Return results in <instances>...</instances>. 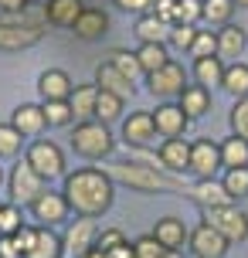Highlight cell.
<instances>
[{
  "label": "cell",
  "instance_id": "cell-1",
  "mask_svg": "<svg viewBox=\"0 0 248 258\" xmlns=\"http://www.w3.org/2000/svg\"><path fill=\"white\" fill-rule=\"evenodd\" d=\"M65 194L68 207L79 214V218H99L112 207V197H116V183L105 173L102 167H82L75 173H65Z\"/></svg>",
  "mask_w": 248,
  "mask_h": 258
},
{
  "label": "cell",
  "instance_id": "cell-2",
  "mask_svg": "<svg viewBox=\"0 0 248 258\" xmlns=\"http://www.w3.org/2000/svg\"><path fill=\"white\" fill-rule=\"evenodd\" d=\"M102 170L112 177V183H126V187L143 190V194H160V190L187 194V187H191V183L177 180L167 170H153V167H143V163H133V160H119V163H109Z\"/></svg>",
  "mask_w": 248,
  "mask_h": 258
},
{
  "label": "cell",
  "instance_id": "cell-3",
  "mask_svg": "<svg viewBox=\"0 0 248 258\" xmlns=\"http://www.w3.org/2000/svg\"><path fill=\"white\" fill-rule=\"evenodd\" d=\"M44 24L48 14L44 7H27L21 14H4L0 17V51H24L31 44H38L44 38Z\"/></svg>",
  "mask_w": 248,
  "mask_h": 258
},
{
  "label": "cell",
  "instance_id": "cell-4",
  "mask_svg": "<svg viewBox=\"0 0 248 258\" xmlns=\"http://www.w3.org/2000/svg\"><path fill=\"white\" fill-rule=\"evenodd\" d=\"M72 150L85 160H105V156L112 153V133L105 122L99 119H89V122H79L75 133H72Z\"/></svg>",
  "mask_w": 248,
  "mask_h": 258
},
{
  "label": "cell",
  "instance_id": "cell-5",
  "mask_svg": "<svg viewBox=\"0 0 248 258\" xmlns=\"http://www.w3.org/2000/svg\"><path fill=\"white\" fill-rule=\"evenodd\" d=\"M7 190H11V204H17V207H31L34 201H38L41 194L48 190V180L41 177L38 170H31V163H17V167L11 170V177H7Z\"/></svg>",
  "mask_w": 248,
  "mask_h": 258
},
{
  "label": "cell",
  "instance_id": "cell-6",
  "mask_svg": "<svg viewBox=\"0 0 248 258\" xmlns=\"http://www.w3.org/2000/svg\"><path fill=\"white\" fill-rule=\"evenodd\" d=\"M204 224H211L218 234H224L231 245L248 238V214L238 204H224V207H208L204 211Z\"/></svg>",
  "mask_w": 248,
  "mask_h": 258
},
{
  "label": "cell",
  "instance_id": "cell-7",
  "mask_svg": "<svg viewBox=\"0 0 248 258\" xmlns=\"http://www.w3.org/2000/svg\"><path fill=\"white\" fill-rule=\"evenodd\" d=\"M27 163L31 170H38L44 180H54V177H65V153L58 150V143L51 140H34L27 146Z\"/></svg>",
  "mask_w": 248,
  "mask_h": 258
},
{
  "label": "cell",
  "instance_id": "cell-8",
  "mask_svg": "<svg viewBox=\"0 0 248 258\" xmlns=\"http://www.w3.org/2000/svg\"><path fill=\"white\" fill-rule=\"evenodd\" d=\"M95 238H99L95 218H75V224H68L65 238H61V251L65 258H85L95 248Z\"/></svg>",
  "mask_w": 248,
  "mask_h": 258
},
{
  "label": "cell",
  "instance_id": "cell-9",
  "mask_svg": "<svg viewBox=\"0 0 248 258\" xmlns=\"http://www.w3.org/2000/svg\"><path fill=\"white\" fill-rule=\"evenodd\" d=\"M122 140L130 150H146V146H157V126H153V112L136 109L122 119Z\"/></svg>",
  "mask_w": 248,
  "mask_h": 258
},
{
  "label": "cell",
  "instance_id": "cell-10",
  "mask_svg": "<svg viewBox=\"0 0 248 258\" xmlns=\"http://www.w3.org/2000/svg\"><path fill=\"white\" fill-rule=\"evenodd\" d=\"M146 85H150V92L160 95V99H170V95L180 99V92L187 89V72H183L180 61H167L163 68H157L153 75H146Z\"/></svg>",
  "mask_w": 248,
  "mask_h": 258
},
{
  "label": "cell",
  "instance_id": "cell-11",
  "mask_svg": "<svg viewBox=\"0 0 248 258\" xmlns=\"http://www.w3.org/2000/svg\"><path fill=\"white\" fill-rule=\"evenodd\" d=\"M218 170H221V143H214V140L191 143V173L197 180H211Z\"/></svg>",
  "mask_w": 248,
  "mask_h": 258
},
{
  "label": "cell",
  "instance_id": "cell-12",
  "mask_svg": "<svg viewBox=\"0 0 248 258\" xmlns=\"http://www.w3.org/2000/svg\"><path fill=\"white\" fill-rule=\"evenodd\" d=\"M191 251H194V258H224L228 255V248H231V241L224 238V234H218L211 224H197L194 231H191Z\"/></svg>",
  "mask_w": 248,
  "mask_h": 258
},
{
  "label": "cell",
  "instance_id": "cell-13",
  "mask_svg": "<svg viewBox=\"0 0 248 258\" xmlns=\"http://www.w3.org/2000/svg\"><path fill=\"white\" fill-rule=\"evenodd\" d=\"M153 126H157V133L163 140H183L191 119L183 116V109L177 102H163V105H157V112H153Z\"/></svg>",
  "mask_w": 248,
  "mask_h": 258
},
{
  "label": "cell",
  "instance_id": "cell-14",
  "mask_svg": "<svg viewBox=\"0 0 248 258\" xmlns=\"http://www.w3.org/2000/svg\"><path fill=\"white\" fill-rule=\"evenodd\" d=\"M31 214L38 218V224H61V221L72 214V207H68V201H65V194H58V190H44L31 204Z\"/></svg>",
  "mask_w": 248,
  "mask_h": 258
},
{
  "label": "cell",
  "instance_id": "cell-15",
  "mask_svg": "<svg viewBox=\"0 0 248 258\" xmlns=\"http://www.w3.org/2000/svg\"><path fill=\"white\" fill-rule=\"evenodd\" d=\"M72 78L61 72V68H48L44 75L38 78V92H41V102H68L72 99Z\"/></svg>",
  "mask_w": 248,
  "mask_h": 258
},
{
  "label": "cell",
  "instance_id": "cell-16",
  "mask_svg": "<svg viewBox=\"0 0 248 258\" xmlns=\"http://www.w3.org/2000/svg\"><path fill=\"white\" fill-rule=\"evenodd\" d=\"M187 197L194 201V204H201L204 211L208 207H224V204H235L231 197H228V190H224V183L221 180H197V183H191L187 187Z\"/></svg>",
  "mask_w": 248,
  "mask_h": 258
},
{
  "label": "cell",
  "instance_id": "cell-17",
  "mask_svg": "<svg viewBox=\"0 0 248 258\" xmlns=\"http://www.w3.org/2000/svg\"><path fill=\"white\" fill-rule=\"evenodd\" d=\"M11 126L21 133V136H34L38 140L41 133H44V126H48V119H44V109L34 102H24V105H17L14 109V119H11Z\"/></svg>",
  "mask_w": 248,
  "mask_h": 258
},
{
  "label": "cell",
  "instance_id": "cell-18",
  "mask_svg": "<svg viewBox=\"0 0 248 258\" xmlns=\"http://www.w3.org/2000/svg\"><path fill=\"white\" fill-rule=\"evenodd\" d=\"M160 160H163V167H167V173H183V170H191V143L183 140H163L160 143Z\"/></svg>",
  "mask_w": 248,
  "mask_h": 258
},
{
  "label": "cell",
  "instance_id": "cell-19",
  "mask_svg": "<svg viewBox=\"0 0 248 258\" xmlns=\"http://www.w3.org/2000/svg\"><path fill=\"white\" fill-rule=\"evenodd\" d=\"M153 238H157L160 245L167 248V251H177V248H183V241L191 238V231H187V224H183L180 218H160L157 228H153Z\"/></svg>",
  "mask_w": 248,
  "mask_h": 258
},
{
  "label": "cell",
  "instance_id": "cell-20",
  "mask_svg": "<svg viewBox=\"0 0 248 258\" xmlns=\"http://www.w3.org/2000/svg\"><path fill=\"white\" fill-rule=\"evenodd\" d=\"M95 89H102V92H112V95H119V99H130L133 92V82L126 75H119L116 68L109 61H102L99 68H95Z\"/></svg>",
  "mask_w": 248,
  "mask_h": 258
},
{
  "label": "cell",
  "instance_id": "cell-21",
  "mask_svg": "<svg viewBox=\"0 0 248 258\" xmlns=\"http://www.w3.org/2000/svg\"><path fill=\"white\" fill-rule=\"evenodd\" d=\"M72 31H75V38H82V41H95L109 31V17H105V11H99V7H85Z\"/></svg>",
  "mask_w": 248,
  "mask_h": 258
},
{
  "label": "cell",
  "instance_id": "cell-22",
  "mask_svg": "<svg viewBox=\"0 0 248 258\" xmlns=\"http://www.w3.org/2000/svg\"><path fill=\"white\" fill-rule=\"evenodd\" d=\"M82 11H85L82 0H48V4H44L48 24H54V27H75V21L82 17Z\"/></svg>",
  "mask_w": 248,
  "mask_h": 258
},
{
  "label": "cell",
  "instance_id": "cell-23",
  "mask_svg": "<svg viewBox=\"0 0 248 258\" xmlns=\"http://www.w3.org/2000/svg\"><path fill=\"white\" fill-rule=\"evenodd\" d=\"M183 109V116L187 119H201L211 112V92L204 89V85H187V89L180 92V102H177Z\"/></svg>",
  "mask_w": 248,
  "mask_h": 258
},
{
  "label": "cell",
  "instance_id": "cell-24",
  "mask_svg": "<svg viewBox=\"0 0 248 258\" xmlns=\"http://www.w3.org/2000/svg\"><path fill=\"white\" fill-rule=\"evenodd\" d=\"M224 68L228 64L218 58V54H211V58H197L194 61V78L197 85H204V89H221V78H224Z\"/></svg>",
  "mask_w": 248,
  "mask_h": 258
},
{
  "label": "cell",
  "instance_id": "cell-25",
  "mask_svg": "<svg viewBox=\"0 0 248 258\" xmlns=\"http://www.w3.org/2000/svg\"><path fill=\"white\" fill-rule=\"evenodd\" d=\"M95 99H99V89H95V85H75V89H72V99H68L72 116L82 119V122L95 119Z\"/></svg>",
  "mask_w": 248,
  "mask_h": 258
},
{
  "label": "cell",
  "instance_id": "cell-26",
  "mask_svg": "<svg viewBox=\"0 0 248 258\" xmlns=\"http://www.w3.org/2000/svg\"><path fill=\"white\" fill-rule=\"evenodd\" d=\"M241 51H245V31L235 24H224L218 31V58L221 61H235Z\"/></svg>",
  "mask_w": 248,
  "mask_h": 258
},
{
  "label": "cell",
  "instance_id": "cell-27",
  "mask_svg": "<svg viewBox=\"0 0 248 258\" xmlns=\"http://www.w3.org/2000/svg\"><path fill=\"white\" fill-rule=\"evenodd\" d=\"M221 89L235 99H248V64L245 61H231L224 68V78H221Z\"/></svg>",
  "mask_w": 248,
  "mask_h": 258
},
{
  "label": "cell",
  "instance_id": "cell-28",
  "mask_svg": "<svg viewBox=\"0 0 248 258\" xmlns=\"http://www.w3.org/2000/svg\"><path fill=\"white\" fill-rule=\"evenodd\" d=\"M24 258H65L61 238H58L51 228H38V238H34V245H31V251H27Z\"/></svg>",
  "mask_w": 248,
  "mask_h": 258
},
{
  "label": "cell",
  "instance_id": "cell-29",
  "mask_svg": "<svg viewBox=\"0 0 248 258\" xmlns=\"http://www.w3.org/2000/svg\"><path fill=\"white\" fill-rule=\"evenodd\" d=\"M221 167L224 170L248 167V140H241V136H228V140L221 143Z\"/></svg>",
  "mask_w": 248,
  "mask_h": 258
},
{
  "label": "cell",
  "instance_id": "cell-30",
  "mask_svg": "<svg viewBox=\"0 0 248 258\" xmlns=\"http://www.w3.org/2000/svg\"><path fill=\"white\" fill-rule=\"evenodd\" d=\"M136 38L143 41V44H163L170 38V24L157 21L153 14H143L140 21H136Z\"/></svg>",
  "mask_w": 248,
  "mask_h": 258
},
{
  "label": "cell",
  "instance_id": "cell-31",
  "mask_svg": "<svg viewBox=\"0 0 248 258\" xmlns=\"http://www.w3.org/2000/svg\"><path fill=\"white\" fill-rule=\"evenodd\" d=\"M105 61L116 68L119 75H126L130 82H136V78L143 75V68H140V58H136V51H126V48H116V51H109V58Z\"/></svg>",
  "mask_w": 248,
  "mask_h": 258
},
{
  "label": "cell",
  "instance_id": "cell-32",
  "mask_svg": "<svg viewBox=\"0 0 248 258\" xmlns=\"http://www.w3.org/2000/svg\"><path fill=\"white\" fill-rule=\"evenodd\" d=\"M136 58H140V68H143V75H153L157 68H163V64L170 61V58H167V44H140Z\"/></svg>",
  "mask_w": 248,
  "mask_h": 258
},
{
  "label": "cell",
  "instance_id": "cell-33",
  "mask_svg": "<svg viewBox=\"0 0 248 258\" xmlns=\"http://www.w3.org/2000/svg\"><path fill=\"white\" fill-rule=\"evenodd\" d=\"M122 102H126V99H119V95H112V92L99 89V99H95V119H99V122H112V119H119L122 116Z\"/></svg>",
  "mask_w": 248,
  "mask_h": 258
},
{
  "label": "cell",
  "instance_id": "cell-34",
  "mask_svg": "<svg viewBox=\"0 0 248 258\" xmlns=\"http://www.w3.org/2000/svg\"><path fill=\"white\" fill-rule=\"evenodd\" d=\"M21 146H24V136L11 122H0V156L14 160V156H21Z\"/></svg>",
  "mask_w": 248,
  "mask_h": 258
},
{
  "label": "cell",
  "instance_id": "cell-35",
  "mask_svg": "<svg viewBox=\"0 0 248 258\" xmlns=\"http://www.w3.org/2000/svg\"><path fill=\"white\" fill-rule=\"evenodd\" d=\"M204 17V0H177L173 4V24H197Z\"/></svg>",
  "mask_w": 248,
  "mask_h": 258
},
{
  "label": "cell",
  "instance_id": "cell-36",
  "mask_svg": "<svg viewBox=\"0 0 248 258\" xmlns=\"http://www.w3.org/2000/svg\"><path fill=\"white\" fill-rule=\"evenodd\" d=\"M231 11H235V0H204V17L208 24H228L231 21Z\"/></svg>",
  "mask_w": 248,
  "mask_h": 258
},
{
  "label": "cell",
  "instance_id": "cell-37",
  "mask_svg": "<svg viewBox=\"0 0 248 258\" xmlns=\"http://www.w3.org/2000/svg\"><path fill=\"white\" fill-rule=\"evenodd\" d=\"M224 190L228 197H248V167H238V170H224Z\"/></svg>",
  "mask_w": 248,
  "mask_h": 258
},
{
  "label": "cell",
  "instance_id": "cell-38",
  "mask_svg": "<svg viewBox=\"0 0 248 258\" xmlns=\"http://www.w3.org/2000/svg\"><path fill=\"white\" fill-rule=\"evenodd\" d=\"M24 228V214L17 204H0V234H17Z\"/></svg>",
  "mask_w": 248,
  "mask_h": 258
},
{
  "label": "cell",
  "instance_id": "cell-39",
  "mask_svg": "<svg viewBox=\"0 0 248 258\" xmlns=\"http://www.w3.org/2000/svg\"><path fill=\"white\" fill-rule=\"evenodd\" d=\"M228 122H231V136H241L248 140V99H238L228 112Z\"/></svg>",
  "mask_w": 248,
  "mask_h": 258
},
{
  "label": "cell",
  "instance_id": "cell-40",
  "mask_svg": "<svg viewBox=\"0 0 248 258\" xmlns=\"http://www.w3.org/2000/svg\"><path fill=\"white\" fill-rule=\"evenodd\" d=\"M191 54L197 58H211V54H218V34L214 31H197L194 44H191Z\"/></svg>",
  "mask_w": 248,
  "mask_h": 258
},
{
  "label": "cell",
  "instance_id": "cell-41",
  "mask_svg": "<svg viewBox=\"0 0 248 258\" xmlns=\"http://www.w3.org/2000/svg\"><path fill=\"white\" fill-rule=\"evenodd\" d=\"M41 109H44V119H48V126H68L72 122V105L68 102H41Z\"/></svg>",
  "mask_w": 248,
  "mask_h": 258
},
{
  "label": "cell",
  "instance_id": "cell-42",
  "mask_svg": "<svg viewBox=\"0 0 248 258\" xmlns=\"http://www.w3.org/2000/svg\"><path fill=\"white\" fill-rule=\"evenodd\" d=\"M194 38H197V27L194 24H173L170 27V44L173 48H180V51H191V44H194Z\"/></svg>",
  "mask_w": 248,
  "mask_h": 258
},
{
  "label": "cell",
  "instance_id": "cell-43",
  "mask_svg": "<svg viewBox=\"0 0 248 258\" xmlns=\"http://www.w3.org/2000/svg\"><path fill=\"white\" fill-rule=\"evenodd\" d=\"M133 251H136V258H160L167 248L160 245L153 234H143V238H136V241H133Z\"/></svg>",
  "mask_w": 248,
  "mask_h": 258
},
{
  "label": "cell",
  "instance_id": "cell-44",
  "mask_svg": "<svg viewBox=\"0 0 248 258\" xmlns=\"http://www.w3.org/2000/svg\"><path fill=\"white\" fill-rule=\"evenodd\" d=\"M126 241V234L119 231V228H109V231H102L99 238H95V248H102V251H112V248H119Z\"/></svg>",
  "mask_w": 248,
  "mask_h": 258
},
{
  "label": "cell",
  "instance_id": "cell-45",
  "mask_svg": "<svg viewBox=\"0 0 248 258\" xmlns=\"http://www.w3.org/2000/svg\"><path fill=\"white\" fill-rule=\"evenodd\" d=\"M173 4H177V0H153L150 14H153L157 21H163V24H170V27H173Z\"/></svg>",
  "mask_w": 248,
  "mask_h": 258
},
{
  "label": "cell",
  "instance_id": "cell-46",
  "mask_svg": "<svg viewBox=\"0 0 248 258\" xmlns=\"http://www.w3.org/2000/svg\"><path fill=\"white\" fill-rule=\"evenodd\" d=\"M34 238H38V228H31V224H24L21 231L14 234V241H17V248H21V255H27V251H31Z\"/></svg>",
  "mask_w": 248,
  "mask_h": 258
},
{
  "label": "cell",
  "instance_id": "cell-47",
  "mask_svg": "<svg viewBox=\"0 0 248 258\" xmlns=\"http://www.w3.org/2000/svg\"><path fill=\"white\" fill-rule=\"evenodd\" d=\"M116 7L126 11V14H150L153 0H116Z\"/></svg>",
  "mask_w": 248,
  "mask_h": 258
},
{
  "label": "cell",
  "instance_id": "cell-48",
  "mask_svg": "<svg viewBox=\"0 0 248 258\" xmlns=\"http://www.w3.org/2000/svg\"><path fill=\"white\" fill-rule=\"evenodd\" d=\"M0 258H24L17 241H14V234H0Z\"/></svg>",
  "mask_w": 248,
  "mask_h": 258
},
{
  "label": "cell",
  "instance_id": "cell-49",
  "mask_svg": "<svg viewBox=\"0 0 248 258\" xmlns=\"http://www.w3.org/2000/svg\"><path fill=\"white\" fill-rule=\"evenodd\" d=\"M31 7V0H0V11L4 14H21Z\"/></svg>",
  "mask_w": 248,
  "mask_h": 258
},
{
  "label": "cell",
  "instance_id": "cell-50",
  "mask_svg": "<svg viewBox=\"0 0 248 258\" xmlns=\"http://www.w3.org/2000/svg\"><path fill=\"white\" fill-rule=\"evenodd\" d=\"M109 258H136V251H133L130 241H122L119 248H112V251H109Z\"/></svg>",
  "mask_w": 248,
  "mask_h": 258
},
{
  "label": "cell",
  "instance_id": "cell-51",
  "mask_svg": "<svg viewBox=\"0 0 248 258\" xmlns=\"http://www.w3.org/2000/svg\"><path fill=\"white\" fill-rule=\"evenodd\" d=\"M85 258H109V251H102V248H92Z\"/></svg>",
  "mask_w": 248,
  "mask_h": 258
},
{
  "label": "cell",
  "instance_id": "cell-52",
  "mask_svg": "<svg viewBox=\"0 0 248 258\" xmlns=\"http://www.w3.org/2000/svg\"><path fill=\"white\" fill-rule=\"evenodd\" d=\"M160 258H183V255H180V251H163Z\"/></svg>",
  "mask_w": 248,
  "mask_h": 258
},
{
  "label": "cell",
  "instance_id": "cell-53",
  "mask_svg": "<svg viewBox=\"0 0 248 258\" xmlns=\"http://www.w3.org/2000/svg\"><path fill=\"white\" fill-rule=\"evenodd\" d=\"M235 7H248V0H235Z\"/></svg>",
  "mask_w": 248,
  "mask_h": 258
},
{
  "label": "cell",
  "instance_id": "cell-54",
  "mask_svg": "<svg viewBox=\"0 0 248 258\" xmlns=\"http://www.w3.org/2000/svg\"><path fill=\"white\" fill-rule=\"evenodd\" d=\"M0 183H4V170H0Z\"/></svg>",
  "mask_w": 248,
  "mask_h": 258
}]
</instances>
